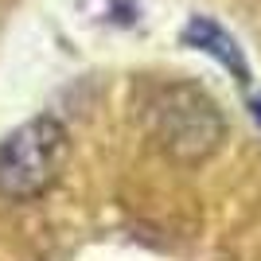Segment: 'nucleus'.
I'll use <instances>...</instances> for the list:
<instances>
[{"instance_id":"4","label":"nucleus","mask_w":261,"mask_h":261,"mask_svg":"<svg viewBox=\"0 0 261 261\" xmlns=\"http://www.w3.org/2000/svg\"><path fill=\"white\" fill-rule=\"evenodd\" d=\"M253 117H257V121H261V98H257V101H253Z\"/></svg>"},{"instance_id":"3","label":"nucleus","mask_w":261,"mask_h":261,"mask_svg":"<svg viewBox=\"0 0 261 261\" xmlns=\"http://www.w3.org/2000/svg\"><path fill=\"white\" fill-rule=\"evenodd\" d=\"M184 43H191V47H199L203 55L218 59L226 70H234V74H238V82H246V78H250V66H246V59H242L238 43H234V39H230V35L222 32L215 20H207V16H195V20L184 28Z\"/></svg>"},{"instance_id":"2","label":"nucleus","mask_w":261,"mask_h":261,"mask_svg":"<svg viewBox=\"0 0 261 261\" xmlns=\"http://www.w3.org/2000/svg\"><path fill=\"white\" fill-rule=\"evenodd\" d=\"M222 137L215 101L191 86H172L156 101V141L179 160H199Z\"/></svg>"},{"instance_id":"1","label":"nucleus","mask_w":261,"mask_h":261,"mask_svg":"<svg viewBox=\"0 0 261 261\" xmlns=\"http://www.w3.org/2000/svg\"><path fill=\"white\" fill-rule=\"evenodd\" d=\"M66 129L55 117H32L0 141V195L28 203L51 191L66 164Z\"/></svg>"}]
</instances>
